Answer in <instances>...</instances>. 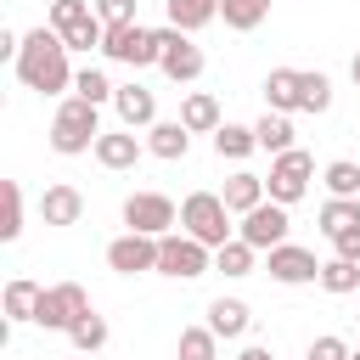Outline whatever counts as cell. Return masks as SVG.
<instances>
[{"label":"cell","mask_w":360,"mask_h":360,"mask_svg":"<svg viewBox=\"0 0 360 360\" xmlns=\"http://www.w3.org/2000/svg\"><path fill=\"white\" fill-rule=\"evenodd\" d=\"M11 68H17V79H22L28 90H39V96H62V90H73L68 45H62V34H56L51 22H39V28L22 34V51H17Z\"/></svg>","instance_id":"obj_1"},{"label":"cell","mask_w":360,"mask_h":360,"mask_svg":"<svg viewBox=\"0 0 360 360\" xmlns=\"http://www.w3.org/2000/svg\"><path fill=\"white\" fill-rule=\"evenodd\" d=\"M101 135H107V129H101L96 107H90V101H79V96H68V101L56 107V118H51V152H62V158L96 152V141H101Z\"/></svg>","instance_id":"obj_2"},{"label":"cell","mask_w":360,"mask_h":360,"mask_svg":"<svg viewBox=\"0 0 360 360\" xmlns=\"http://www.w3.org/2000/svg\"><path fill=\"white\" fill-rule=\"evenodd\" d=\"M180 231L219 253V248L231 242V208H225V197H219V191H191V197L180 202Z\"/></svg>","instance_id":"obj_3"},{"label":"cell","mask_w":360,"mask_h":360,"mask_svg":"<svg viewBox=\"0 0 360 360\" xmlns=\"http://www.w3.org/2000/svg\"><path fill=\"white\" fill-rule=\"evenodd\" d=\"M51 28L62 34L68 51H101L107 39V22L96 17L90 0H51Z\"/></svg>","instance_id":"obj_4"},{"label":"cell","mask_w":360,"mask_h":360,"mask_svg":"<svg viewBox=\"0 0 360 360\" xmlns=\"http://www.w3.org/2000/svg\"><path fill=\"white\" fill-rule=\"evenodd\" d=\"M214 270V248H202L197 236L186 231H169L158 236V276H174V281H197Z\"/></svg>","instance_id":"obj_5"},{"label":"cell","mask_w":360,"mask_h":360,"mask_svg":"<svg viewBox=\"0 0 360 360\" xmlns=\"http://www.w3.org/2000/svg\"><path fill=\"white\" fill-rule=\"evenodd\" d=\"M101 56L107 62H124V68H152V62H163V45H158V28L124 22V28H107Z\"/></svg>","instance_id":"obj_6"},{"label":"cell","mask_w":360,"mask_h":360,"mask_svg":"<svg viewBox=\"0 0 360 360\" xmlns=\"http://www.w3.org/2000/svg\"><path fill=\"white\" fill-rule=\"evenodd\" d=\"M309 180H315V158L309 152H281V158H270V174H264V191H270V202H281V208H292L304 191H309Z\"/></svg>","instance_id":"obj_7"},{"label":"cell","mask_w":360,"mask_h":360,"mask_svg":"<svg viewBox=\"0 0 360 360\" xmlns=\"http://www.w3.org/2000/svg\"><path fill=\"white\" fill-rule=\"evenodd\" d=\"M79 315H90V292H84L79 281H56V287H45V292H39L34 326H45V332H68Z\"/></svg>","instance_id":"obj_8"},{"label":"cell","mask_w":360,"mask_h":360,"mask_svg":"<svg viewBox=\"0 0 360 360\" xmlns=\"http://www.w3.org/2000/svg\"><path fill=\"white\" fill-rule=\"evenodd\" d=\"M124 225L141 236H169L180 225V208L163 191H135V197H124Z\"/></svg>","instance_id":"obj_9"},{"label":"cell","mask_w":360,"mask_h":360,"mask_svg":"<svg viewBox=\"0 0 360 360\" xmlns=\"http://www.w3.org/2000/svg\"><path fill=\"white\" fill-rule=\"evenodd\" d=\"M158 45H163V73L174 79V84H191V79H202V45H191V34H180V28H158Z\"/></svg>","instance_id":"obj_10"},{"label":"cell","mask_w":360,"mask_h":360,"mask_svg":"<svg viewBox=\"0 0 360 360\" xmlns=\"http://www.w3.org/2000/svg\"><path fill=\"white\" fill-rule=\"evenodd\" d=\"M287 208L281 202H259L253 214H242V225H236V236L248 242V248H259V253H270V248H281L287 242Z\"/></svg>","instance_id":"obj_11"},{"label":"cell","mask_w":360,"mask_h":360,"mask_svg":"<svg viewBox=\"0 0 360 360\" xmlns=\"http://www.w3.org/2000/svg\"><path fill=\"white\" fill-rule=\"evenodd\" d=\"M107 270L118 276H146L158 270V236H141V231H124L107 242Z\"/></svg>","instance_id":"obj_12"},{"label":"cell","mask_w":360,"mask_h":360,"mask_svg":"<svg viewBox=\"0 0 360 360\" xmlns=\"http://www.w3.org/2000/svg\"><path fill=\"white\" fill-rule=\"evenodd\" d=\"M264 270H270V281H281V287H304V281H321V264H315V253H309V248H292V242L270 248Z\"/></svg>","instance_id":"obj_13"},{"label":"cell","mask_w":360,"mask_h":360,"mask_svg":"<svg viewBox=\"0 0 360 360\" xmlns=\"http://www.w3.org/2000/svg\"><path fill=\"white\" fill-rule=\"evenodd\" d=\"M112 112H118L124 129H152V124H158V96L129 79V84H118V96H112Z\"/></svg>","instance_id":"obj_14"},{"label":"cell","mask_w":360,"mask_h":360,"mask_svg":"<svg viewBox=\"0 0 360 360\" xmlns=\"http://www.w3.org/2000/svg\"><path fill=\"white\" fill-rule=\"evenodd\" d=\"M304 107V73L298 68H270L264 73V112H298Z\"/></svg>","instance_id":"obj_15"},{"label":"cell","mask_w":360,"mask_h":360,"mask_svg":"<svg viewBox=\"0 0 360 360\" xmlns=\"http://www.w3.org/2000/svg\"><path fill=\"white\" fill-rule=\"evenodd\" d=\"M141 152H146V141H135V129H107V135L96 141V163H101V169H112V174L135 169V163H141Z\"/></svg>","instance_id":"obj_16"},{"label":"cell","mask_w":360,"mask_h":360,"mask_svg":"<svg viewBox=\"0 0 360 360\" xmlns=\"http://www.w3.org/2000/svg\"><path fill=\"white\" fill-rule=\"evenodd\" d=\"M146 152L163 158V163H180V158L191 152V129H186L180 118H158V124L146 129Z\"/></svg>","instance_id":"obj_17"},{"label":"cell","mask_w":360,"mask_h":360,"mask_svg":"<svg viewBox=\"0 0 360 360\" xmlns=\"http://www.w3.org/2000/svg\"><path fill=\"white\" fill-rule=\"evenodd\" d=\"M79 214H84V197H79V186H45V197H39V219L45 225H79Z\"/></svg>","instance_id":"obj_18"},{"label":"cell","mask_w":360,"mask_h":360,"mask_svg":"<svg viewBox=\"0 0 360 360\" xmlns=\"http://www.w3.org/2000/svg\"><path fill=\"white\" fill-rule=\"evenodd\" d=\"M219 197H225V208H231L236 219H242V214H253L259 202H270L264 180H259V174H248V169H236V174L225 180V191H219Z\"/></svg>","instance_id":"obj_19"},{"label":"cell","mask_w":360,"mask_h":360,"mask_svg":"<svg viewBox=\"0 0 360 360\" xmlns=\"http://www.w3.org/2000/svg\"><path fill=\"white\" fill-rule=\"evenodd\" d=\"M214 338H242L248 326H253V309L242 304V298H214L208 304V321H202Z\"/></svg>","instance_id":"obj_20"},{"label":"cell","mask_w":360,"mask_h":360,"mask_svg":"<svg viewBox=\"0 0 360 360\" xmlns=\"http://www.w3.org/2000/svg\"><path fill=\"white\" fill-rule=\"evenodd\" d=\"M180 124H186L191 135H219L225 118H219V101H214L208 90H191V96L180 101Z\"/></svg>","instance_id":"obj_21"},{"label":"cell","mask_w":360,"mask_h":360,"mask_svg":"<svg viewBox=\"0 0 360 360\" xmlns=\"http://www.w3.org/2000/svg\"><path fill=\"white\" fill-rule=\"evenodd\" d=\"M39 281H28V276H11L6 281V292H0V304H6V321H34V309H39Z\"/></svg>","instance_id":"obj_22"},{"label":"cell","mask_w":360,"mask_h":360,"mask_svg":"<svg viewBox=\"0 0 360 360\" xmlns=\"http://www.w3.org/2000/svg\"><path fill=\"white\" fill-rule=\"evenodd\" d=\"M208 22H219V0H169V28L197 34Z\"/></svg>","instance_id":"obj_23"},{"label":"cell","mask_w":360,"mask_h":360,"mask_svg":"<svg viewBox=\"0 0 360 360\" xmlns=\"http://www.w3.org/2000/svg\"><path fill=\"white\" fill-rule=\"evenodd\" d=\"M360 225V197H326L321 202V236L332 242V236H343V231H354Z\"/></svg>","instance_id":"obj_24"},{"label":"cell","mask_w":360,"mask_h":360,"mask_svg":"<svg viewBox=\"0 0 360 360\" xmlns=\"http://www.w3.org/2000/svg\"><path fill=\"white\" fill-rule=\"evenodd\" d=\"M253 135H259V152H270V158L292 152V118H287V112H264V118L253 124Z\"/></svg>","instance_id":"obj_25"},{"label":"cell","mask_w":360,"mask_h":360,"mask_svg":"<svg viewBox=\"0 0 360 360\" xmlns=\"http://www.w3.org/2000/svg\"><path fill=\"white\" fill-rule=\"evenodd\" d=\"M214 152H219V158H231V163H242L248 152H259V135H253V124H219V135H214Z\"/></svg>","instance_id":"obj_26"},{"label":"cell","mask_w":360,"mask_h":360,"mask_svg":"<svg viewBox=\"0 0 360 360\" xmlns=\"http://www.w3.org/2000/svg\"><path fill=\"white\" fill-rule=\"evenodd\" d=\"M214 270H219V276H253V270H259V248H248L242 236H231V242L214 253Z\"/></svg>","instance_id":"obj_27"},{"label":"cell","mask_w":360,"mask_h":360,"mask_svg":"<svg viewBox=\"0 0 360 360\" xmlns=\"http://www.w3.org/2000/svg\"><path fill=\"white\" fill-rule=\"evenodd\" d=\"M219 17H225V28L253 34V28L270 17V0H219Z\"/></svg>","instance_id":"obj_28"},{"label":"cell","mask_w":360,"mask_h":360,"mask_svg":"<svg viewBox=\"0 0 360 360\" xmlns=\"http://www.w3.org/2000/svg\"><path fill=\"white\" fill-rule=\"evenodd\" d=\"M17 236H22V186L0 180V242H17Z\"/></svg>","instance_id":"obj_29"},{"label":"cell","mask_w":360,"mask_h":360,"mask_svg":"<svg viewBox=\"0 0 360 360\" xmlns=\"http://www.w3.org/2000/svg\"><path fill=\"white\" fill-rule=\"evenodd\" d=\"M321 287L332 292V298H349V292H360V264H349V259H326L321 264Z\"/></svg>","instance_id":"obj_30"},{"label":"cell","mask_w":360,"mask_h":360,"mask_svg":"<svg viewBox=\"0 0 360 360\" xmlns=\"http://www.w3.org/2000/svg\"><path fill=\"white\" fill-rule=\"evenodd\" d=\"M73 96H79V101H90V107H101V101H112V96H118V84H112L101 68H79V73H73Z\"/></svg>","instance_id":"obj_31"},{"label":"cell","mask_w":360,"mask_h":360,"mask_svg":"<svg viewBox=\"0 0 360 360\" xmlns=\"http://www.w3.org/2000/svg\"><path fill=\"white\" fill-rule=\"evenodd\" d=\"M68 343L79 349V354H96V349H107V321L90 309V315H79L73 326H68Z\"/></svg>","instance_id":"obj_32"},{"label":"cell","mask_w":360,"mask_h":360,"mask_svg":"<svg viewBox=\"0 0 360 360\" xmlns=\"http://www.w3.org/2000/svg\"><path fill=\"white\" fill-rule=\"evenodd\" d=\"M326 191L332 197H360V163H349V158H338V163H326Z\"/></svg>","instance_id":"obj_33"},{"label":"cell","mask_w":360,"mask_h":360,"mask_svg":"<svg viewBox=\"0 0 360 360\" xmlns=\"http://www.w3.org/2000/svg\"><path fill=\"white\" fill-rule=\"evenodd\" d=\"M214 332L208 326H180V360H214Z\"/></svg>","instance_id":"obj_34"},{"label":"cell","mask_w":360,"mask_h":360,"mask_svg":"<svg viewBox=\"0 0 360 360\" xmlns=\"http://www.w3.org/2000/svg\"><path fill=\"white\" fill-rule=\"evenodd\" d=\"M332 107V79L326 73H304V107L298 112H326Z\"/></svg>","instance_id":"obj_35"},{"label":"cell","mask_w":360,"mask_h":360,"mask_svg":"<svg viewBox=\"0 0 360 360\" xmlns=\"http://www.w3.org/2000/svg\"><path fill=\"white\" fill-rule=\"evenodd\" d=\"M96 6V17L107 22V28H124V22H135V0H90Z\"/></svg>","instance_id":"obj_36"},{"label":"cell","mask_w":360,"mask_h":360,"mask_svg":"<svg viewBox=\"0 0 360 360\" xmlns=\"http://www.w3.org/2000/svg\"><path fill=\"white\" fill-rule=\"evenodd\" d=\"M349 354H354V349H349L343 338H332V332H321V338L309 343V354H304V360H349Z\"/></svg>","instance_id":"obj_37"},{"label":"cell","mask_w":360,"mask_h":360,"mask_svg":"<svg viewBox=\"0 0 360 360\" xmlns=\"http://www.w3.org/2000/svg\"><path fill=\"white\" fill-rule=\"evenodd\" d=\"M332 253H338V259H349V264H360V225H354V231H343V236H332Z\"/></svg>","instance_id":"obj_38"},{"label":"cell","mask_w":360,"mask_h":360,"mask_svg":"<svg viewBox=\"0 0 360 360\" xmlns=\"http://www.w3.org/2000/svg\"><path fill=\"white\" fill-rule=\"evenodd\" d=\"M236 360H276V354H270V349H259V343H248V349H242Z\"/></svg>","instance_id":"obj_39"},{"label":"cell","mask_w":360,"mask_h":360,"mask_svg":"<svg viewBox=\"0 0 360 360\" xmlns=\"http://www.w3.org/2000/svg\"><path fill=\"white\" fill-rule=\"evenodd\" d=\"M349 79H354V84H360V51H354V62H349Z\"/></svg>","instance_id":"obj_40"},{"label":"cell","mask_w":360,"mask_h":360,"mask_svg":"<svg viewBox=\"0 0 360 360\" xmlns=\"http://www.w3.org/2000/svg\"><path fill=\"white\" fill-rule=\"evenodd\" d=\"M62 360H79V354H62Z\"/></svg>","instance_id":"obj_41"},{"label":"cell","mask_w":360,"mask_h":360,"mask_svg":"<svg viewBox=\"0 0 360 360\" xmlns=\"http://www.w3.org/2000/svg\"><path fill=\"white\" fill-rule=\"evenodd\" d=\"M349 360H360V349H354V354H349Z\"/></svg>","instance_id":"obj_42"}]
</instances>
